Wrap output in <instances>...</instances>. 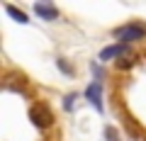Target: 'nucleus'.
I'll use <instances>...</instances> for the list:
<instances>
[{"mask_svg":"<svg viewBox=\"0 0 146 141\" xmlns=\"http://www.w3.org/2000/svg\"><path fill=\"white\" fill-rule=\"evenodd\" d=\"M73 97H76V95H68V97H66V102H63V107H66V110H71V105H73Z\"/></svg>","mask_w":146,"mask_h":141,"instance_id":"nucleus-9","label":"nucleus"},{"mask_svg":"<svg viewBox=\"0 0 146 141\" xmlns=\"http://www.w3.org/2000/svg\"><path fill=\"white\" fill-rule=\"evenodd\" d=\"M134 61H136L134 56H124L122 61H117V66H119V68H131V66H134Z\"/></svg>","mask_w":146,"mask_h":141,"instance_id":"nucleus-7","label":"nucleus"},{"mask_svg":"<svg viewBox=\"0 0 146 141\" xmlns=\"http://www.w3.org/2000/svg\"><path fill=\"white\" fill-rule=\"evenodd\" d=\"M119 56H131L127 44H112V46L100 51V61H112V58H119Z\"/></svg>","mask_w":146,"mask_h":141,"instance_id":"nucleus-3","label":"nucleus"},{"mask_svg":"<svg viewBox=\"0 0 146 141\" xmlns=\"http://www.w3.org/2000/svg\"><path fill=\"white\" fill-rule=\"evenodd\" d=\"M115 37L119 39L122 44H129V42H136V39H144L146 37V24H124V27H117L115 29Z\"/></svg>","mask_w":146,"mask_h":141,"instance_id":"nucleus-1","label":"nucleus"},{"mask_svg":"<svg viewBox=\"0 0 146 141\" xmlns=\"http://www.w3.org/2000/svg\"><path fill=\"white\" fill-rule=\"evenodd\" d=\"M105 134H107V141H119V136H115V129H107Z\"/></svg>","mask_w":146,"mask_h":141,"instance_id":"nucleus-8","label":"nucleus"},{"mask_svg":"<svg viewBox=\"0 0 146 141\" xmlns=\"http://www.w3.org/2000/svg\"><path fill=\"white\" fill-rule=\"evenodd\" d=\"M58 66H61V68H63V71H66V73H71V66H68V63H63V61H61V58H58Z\"/></svg>","mask_w":146,"mask_h":141,"instance_id":"nucleus-10","label":"nucleus"},{"mask_svg":"<svg viewBox=\"0 0 146 141\" xmlns=\"http://www.w3.org/2000/svg\"><path fill=\"white\" fill-rule=\"evenodd\" d=\"M5 10H7V15H10V17H15V20H17V22H22V24H27V22H29V20H27V15H25L22 10H17L15 5H7Z\"/></svg>","mask_w":146,"mask_h":141,"instance_id":"nucleus-6","label":"nucleus"},{"mask_svg":"<svg viewBox=\"0 0 146 141\" xmlns=\"http://www.w3.org/2000/svg\"><path fill=\"white\" fill-rule=\"evenodd\" d=\"M100 95H102V88H100V83L95 80V83L88 85V90H85V97L90 100V105L93 107H98L100 112H102V100H100Z\"/></svg>","mask_w":146,"mask_h":141,"instance_id":"nucleus-5","label":"nucleus"},{"mask_svg":"<svg viewBox=\"0 0 146 141\" xmlns=\"http://www.w3.org/2000/svg\"><path fill=\"white\" fill-rule=\"evenodd\" d=\"M34 12L42 17V20H46V22H54V20L58 17V10L51 5V3H36V5H34Z\"/></svg>","mask_w":146,"mask_h":141,"instance_id":"nucleus-4","label":"nucleus"},{"mask_svg":"<svg viewBox=\"0 0 146 141\" xmlns=\"http://www.w3.org/2000/svg\"><path fill=\"white\" fill-rule=\"evenodd\" d=\"M29 117H32V122H34L39 129H46V126H51V124H54V112L49 110L44 102L34 105V107L29 110Z\"/></svg>","mask_w":146,"mask_h":141,"instance_id":"nucleus-2","label":"nucleus"}]
</instances>
